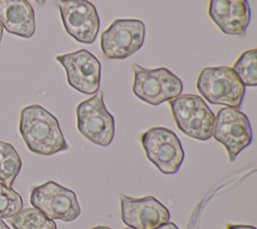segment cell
Instances as JSON below:
<instances>
[{
  "label": "cell",
  "mask_w": 257,
  "mask_h": 229,
  "mask_svg": "<svg viewBox=\"0 0 257 229\" xmlns=\"http://www.w3.org/2000/svg\"><path fill=\"white\" fill-rule=\"evenodd\" d=\"M19 133L28 150L34 154L51 156L68 150L57 119L39 104L22 108Z\"/></svg>",
  "instance_id": "6da1fadb"
},
{
  "label": "cell",
  "mask_w": 257,
  "mask_h": 229,
  "mask_svg": "<svg viewBox=\"0 0 257 229\" xmlns=\"http://www.w3.org/2000/svg\"><path fill=\"white\" fill-rule=\"evenodd\" d=\"M196 87L212 104L239 108L245 95V86L229 66L204 67L198 74Z\"/></svg>",
  "instance_id": "7a4b0ae2"
},
{
  "label": "cell",
  "mask_w": 257,
  "mask_h": 229,
  "mask_svg": "<svg viewBox=\"0 0 257 229\" xmlns=\"http://www.w3.org/2000/svg\"><path fill=\"white\" fill-rule=\"evenodd\" d=\"M169 103L174 121L183 134L198 141L212 138L215 114L201 96L180 94Z\"/></svg>",
  "instance_id": "3957f363"
},
{
  "label": "cell",
  "mask_w": 257,
  "mask_h": 229,
  "mask_svg": "<svg viewBox=\"0 0 257 229\" xmlns=\"http://www.w3.org/2000/svg\"><path fill=\"white\" fill-rule=\"evenodd\" d=\"M133 92L141 100L158 105L179 96L183 90L181 79L166 67L145 68L133 65Z\"/></svg>",
  "instance_id": "277c9868"
},
{
  "label": "cell",
  "mask_w": 257,
  "mask_h": 229,
  "mask_svg": "<svg viewBox=\"0 0 257 229\" xmlns=\"http://www.w3.org/2000/svg\"><path fill=\"white\" fill-rule=\"evenodd\" d=\"M77 130L91 143L106 147L114 138V119L106 109L102 91L79 102L76 106Z\"/></svg>",
  "instance_id": "5b68a950"
},
{
  "label": "cell",
  "mask_w": 257,
  "mask_h": 229,
  "mask_svg": "<svg viewBox=\"0 0 257 229\" xmlns=\"http://www.w3.org/2000/svg\"><path fill=\"white\" fill-rule=\"evenodd\" d=\"M141 143L148 159L163 173L175 174L185 157L177 135L165 127H153L141 136Z\"/></svg>",
  "instance_id": "8992f818"
},
{
  "label": "cell",
  "mask_w": 257,
  "mask_h": 229,
  "mask_svg": "<svg viewBox=\"0 0 257 229\" xmlns=\"http://www.w3.org/2000/svg\"><path fill=\"white\" fill-rule=\"evenodd\" d=\"M146 27L140 19L118 18L100 35V47L108 59H124L144 45Z\"/></svg>",
  "instance_id": "52a82bcc"
},
{
  "label": "cell",
  "mask_w": 257,
  "mask_h": 229,
  "mask_svg": "<svg viewBox=\"0 0 257 229\" xmlns=\"http://www.w3.org/2000/svg\"><path fill=\"white\" fill-rule=\"evenodd\" d=\"M30 203L52 220L70 222L81 213L75 193L54 181H47L33 187L30 193Z\"/></svg>",
  "instance_id": "ba28073f"
},
{
  "label": "cell",
  "mask_w": 257,
  "mask_h": 229,
  "mask_svg": "<svg viewBox=\"0 0 257 229\" xmlns=\"http://www.w3.org/2000/svg\"><path fill=\"white\" fill-rule=\"evenodd\" d=\"M212 137L222 144L233 162L237 155L248 147L253 139L250 122L238 108L224 106L215 116Z\"/></svg>",
  "instance_id": "9c48e42d"
},
{
  "label": "cell",
  "mask_w": 257,
  "mask_h": 229,
  "mask_svg": "<svg viewBox=\"0 0 257 229\" xmlns=\"http://www.w3.org/2000/svg\"><path fill=\"white\" fill-rule=\"evenodd\" d=\"M63 27L68 35L83 44L95 41L100 20L95 6L88 0H57Z\"/></svg>",
  "instance_id": "30bf717a"
},
{
  "label": "cell",
  "mask_w": 257,
  "mask_h": 229,
  "mask_svg": "<svg viewBox=\"0 0 257 229\" xmlns=\"http://www.w3.org/2000/svg\"><path fill=\"white\" fill-rule=\"evenodd\" d=\"M55 59L66 72L68 84L84 94H94L100 84V62L88 50L59 54Z\"/></svg>",
  "instance_id": "8fae6325"
},
{
  "label": "cell",
  "mask_w": 257,
  "mask_h": 229,
  "mask_svg": "<svg viewBox=\"0 0 257 229\" xmlns=\"http://www.w3.org/2000/svg\"><path fill=\"white\" fill-rule=\"evenodd\" d=\"M120 217L122 222L134 229H154L170 221L168 208L153 196L133 198L121 194Z\"/></svg>",
  "instance_id": "7c38bea8"
},
{
  "label": "cell",
  "mask_w": 257,
  "mask_h": 229,
  "mask_svg": "<svg viewBox=\"0 0 257 229\" xmlns=\"http://www.w3.org/2000/svg\"><path fill=\"white\" fill-rule=\"evenodd\" d=\"M208 15L221 32L242 36L251 20V9L247 0H210Z\"/></svg>",
  "instance_id": "4fadbf2b"
},
{
  "label": "cell",
  "mask_w": 257,
  "mask_h": 229,
  "mask_svg": "<svg viewBox=\"0 0 257 229\" xmlns=\"http://www.w3.org/2000/svg\"><path fill=\"white\" fill-rule=\"evenodd\" d=\"M0 24L8 33L28 39L36 30L34 9L28 0H0Z\"/></svg>",
  "instance_id": "5bb4252c"
},
{
  "label": "cell",
  "mask_w": 257,
  "mask_h": 229,
  "mask_svg": "<svg viewBox=\"0 0 257 229\" xmlns=\"http://www.w3.org/2000/svg\"><path fill=\"white\" fill-rule=\"evenodd\" d=\"M22 168V161L14 146L0 141V181L12 187Z\"/></svg>",
  "instance_id": "9a60e30c"
},
{
  "label": "cell",
  "mask_w": 257,
  "mask_h": 229,
  "mask_svg": "<svg viewBox=\"0 0 257 229\" xmlns=\"http://www.w3.org/2000/svg\"><path fill=\"white\" fill-rule=\"evenodd\" d=\"M14 229H57L56 223L36 208H26L9 218Z\"/></svg>",
  "instance_id": "2e32d148"
},
{
  "label": "cell",
  "mask_w": 257,
  "mask_h": 229,
  "mask_svg": "<svg viewBox=\"0 0 257 229\" xmlns=\"http://www.w3.org/2000/svg\"><path fill=\"white\" fill-rule=\"evenodd\" d=\"M232 69L244 86L257 85V50L244 51L236 59Z\"/></svg>",
  "instance_id": "e0dca14e"
},
{
  "label": "cell",
  "mask_w": 257,
  "mask_h": 229,
  "mask_svg": "<svg viewBox=\"0 0 257 229\" xmlns=\"http://www.w3.org/2000/svg\"><path fill=\"white\" fill-rule=\"evenodd\" d=\"M23 208L21 195L12 187L0 182V218H11Z\"/></svg>",
  "instance_id": "ac0fdd59"
},
{
  "label": "cell",
  "mask_w": 257,
  "mask_h": 229,
  "mask_svg": "<svg viewBox=\"0 0 257 229\" xmlns=\"http://www.w3.org/2000/svg\"><path fill=\"white\" fill-rule=\"evenodd\" d=\"M154 229H180V228L175 223L168 221L167 223H164V224H162V225H160V226H158Z\"/></svg>",
  "instance_id": "d6986e66"
},
{
  "label": "cell",
  "mask_w": 257,
  "mask_h": 229,
  "mask_svg": "<svg viewBox=\"0 0 257 229\" xmlns=\"http://www.w3.org/2000/svg\"><path fill=\"white\" fill-rule=\"evenodd\" d=\"M227 229H256V228L254 226H249V225L229 224V225H227Z\"/></svg>",
  "instance_id": "ffe728a7"
},
{
  "label": "cell",
  "mask_w": 257,
  "mask_h": 229,
  "mask_svg": "<svg viewBox=\"0 0 257 229\" xmlns=\"http://www.w3.org/2000/svg\"><path fill=\"white\" fill-rule=\"evenodd\" d=\"M0 229H10L9 227H8V225L0 218Z\"/></svg>",
  "instance_id": "44dd1931"
},
{
  "label": "cell",
  "mask_w": 257,
  "mask_h": 229,
  "mask_svg": "<svg viewBox=\"0 0 257 229\" xmlns=\"http://www.w3.org/2000/svg\"><path fill=\"white\" fill-rule=\"evenodd\" d=\"M90 229H111V228H109L107 226H95V227H92Z\"/></svg>",
  "instance_id": "7402d4cb"
},
{
  "label": "cell",
  "mask_w": 257,
  "mask_h": 229,
  "mask_svg": "<svg viewBox=\"0 0 257 229\" xmlns=\"http://www.w3.org/2000/svg\"><path fill=\"white\" fill-rule=\"evenodd\" d=\"M2 36H3V27H2V25L0 24V42H1Z\"/></svg>",
  "instance_id": "603a6c76"
},
{
  "label": "cell",
  "mask_w": 257,
  "mask_h": 229,
  "mask_svg": "<svg viewBox=\"0 0 257 229\" xmlns=\"http://www.w3.org/2000/svg\"><path fill=\"white\" fill-rule=\"evenodd\" d=\"M34 1H36L37 3H39V4H43L46 0H34Z\"/></svg>",
  "instance_id": "cb8c5ba5"
},
{
  "label": "cell",
  "mask_w": 257,
  "mask_h": 229,
  "mask_svg": "<svg viewBox=\"0 0 257 229\" xmlns=\"http://www.w3.org/2000/svg\"><path fill=\"white\" fill-rule=\"evenodd\" d=\"M123 229H134V228H132V227H126V228H123Z\"/></svg>",
  "instance_id": "d4e9b609"
}]
</instances>
